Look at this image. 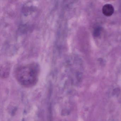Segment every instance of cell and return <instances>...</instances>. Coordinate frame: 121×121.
<instances>
[{"label": "cell", "mask_w": 121, "mask_h": 121, "mask_svg": "<svg viewBox=\"0 0 121 121\" xmlns=\"http://www.w3.org/2000/svg\"><path fill=\"white\" fill-rule=\"evenodd\" d=\"M39 71V64L32 62L18 67L15 71V77L17 81L23 86L30 87L37 82Z\"/></svg>", "instance_id": "1"}, {"label": "cell", "mask_w": 121, "mask_h": 121, "mask_svg": "<svg viewBox=\"0 0 121 121\" xmlns=\"http://www.w3.org/2000/svg\"><path fill=\"white\" fill-rule=\"evenodd\" d=\"M21 12L20 29L22 31H26L33 25L37 16V5L32 1H29L24 4Z\"/></svg>", "instance_id": "2"}, {"label": "cell", "mask_w": 121, "mask_h": 121, "mask_svg": "<svg viewBox=\"0 0 121 121\" xmlns=\"http://www.w3.org/2000/svg\"><path fill=\"white\" fill-rule=\"evenodd\" d=\"M114 11V7L110 4H106L103 7L102 12L103 14L107 17L112 15Z\"/></svg>", "instance_id": "3"}, {"label": "cell", "mask_w": 121, "mask_h": 121, "mask_svg": "<svg viewBox=\"0 0 121 121\" xmlns=\"http://www.w3.org/2000/svg\"><path fill=\"white\" fill-rule=\"evenodd\" d=\"M101 30L100 28L99 27H97L95 29V31L93 32V35L95 36L98 37L100 35Z\"/></svg>", "instance_id": "4"}]
</instances>
